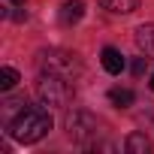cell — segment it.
I'll return each mask as SVG.
<instances>
[{
  "label": "cell",
  "instance_id": "cell-7",
  "mask_svg": "<svg viewBox=\"0 0 154 154\" xmlns=\"http://www.w3.org/2000/svg\"><path fill=\"white\" fill-rule=\"evenodd\" d=\"M133 39H136L139 51H145V54L154 57V24H142V27H136Z\"/></svg>",
  "mask_w": 154,
  "mask_h": 154
},
{
  "label": "cell",
  "instance_id": "cell-9",
  "mask_svg": "<svg viewBox=\"0 0 154 154\" xmlns=\"http://www.w3.org/2000/svg\"><path fill=\"white\" fill-rule=\"evenodd\" d=\"M97 3H100L103 9L115 12V15H127V12L139 9V0H97Z\"/></svg>",
  "mask_w": 154,
  "mask_h": 154
},
{
  "label": "cell",
  "instance_id": "cell-4",
  "mask_svg": "<svg viewBox=\"0 0 154 154\" xmlns=\"http://www.w3.org/2000/svg\"><path fill=\"white\" fill-rule=\"evenodd\" d=\"M63 127H66V136H69L72 142H79V145H91V142L100 136V121H97L91 112H85V109L66 112Z\"/></svg>",
  "mask_w": 154,
  "mask_h": 154
},
{
  "label": "cell",
  "instance_id": "cell-6",
  "mask_svg": "<svg viewBox=\"0 0 154 154\" xmlns=\"http://www.w3.org/2000/svg\"><path fill=\"white\" fill-rule=\"evenodd\" d=\"M82 15H85V3H82V0H66V3L60 6V21H63L66 27H69V24H79Z\"/></svg>",
  "mask_w": 154,
  "mask_h": 154
},
{
  "label": "cell",
  "instance_id": "cell-2",
  "mask_svg": "<svg viewBox=\"0 0 154 154\" xmlns=\"http://www.w3.org/2000/svg\"><path fill=\"white\" fill-rule=\"evenodd\" d=\"M36 97L48 109H66L72 103L75 91H72L69 79H63V75H57V72H42L39 82H36Z\"/></svg>",
  "mask_w": 154,
  "mask_h": 154
},
{
  "label": "cell",
  "instance_id": "cell-11",
  "mask_svg": "<svg viewBox=\"0 0 154 154\" xmlns=\"http://www.w3.org/2000/svg\"><path fill=\"white\" fill-rule=\"evenodd\" d=\"M27 109V100L24 97H9V100H3V118H6V124L18 115V112H24Z\"/></svg>",
  "mask_w": 154,
  "mask_h": 154
},
{
  "label": "cell",
  "instance_id": "cell-10",
  "mask_svg": "<svg viewBox=\"0 0 154 154\" xmlns=\"http://www.w3.org/2000/svg\"><path fill=\"white\" fill-rule=\"evenodd\" d=\"M109 100H112V106H118V109H130L133 100H136V94H133L130 88H112V91H109Z\"/></svg>",
  "mask_w": 154,
  "mask_h": 154
},
{
  "label": "cell",
  "instance_id": "cell-13",
  "mask_svg": "<svg viewBox=\"0 0 154 154\" xmlns=\"http://www.w3.org/2000/svg\"><path fill=\"white\" fill-rule=\"evenodd\" d=\"M3 18H12V21H27V12H24V9H3Z\"/></svg>",
  "mask_w": 154,
  "mask_h": 154
},
{
  "label": "cell",
  "instance_id": "cell-1",
  "mask_svg": "<svg viewBox=\"0 0 154 154\" xmlns=\"http://www.w3.org/2000/svg\"><path fill=\"white\" fill-rule=\"evenodd\" d=\"M48 130H51V115H48V109H42V106H27L24 112H18V115L9 121V136H12L15 142H24V145L39 142Z\"/></svg>",
  "mask_w": 154,
  "mask_h": 154
},
{
  "label": "cell",
  "instance_id": "cell-8",
  "mask_svg": "<svg viewBox=\"0 0 154 154\" xmlns=\"http://www.w3.org/2000/svg\"><path fill=\"white\" fill-rule=\"evenodd\" d=\"M124 151L127 154H148L151 151V139L145 133H130L127 142H124Z\"/></svg>",
  "mask_w": 154,
  "mask_h": 154
},
{
  "label": "cell",
  "instance_id": "cell-12",
  "mask_svg": "<svg viewBox=\"0 0 154 154\" xmlns=\"http://www.w3.org/2000/svg\"><path fill=\"white\" fill-rule=\"evenodd\" d=\"M18 85V69L15 66H0V91H12Z\"/></svg>",
  "mask_w": 154,
  "mask_h": 154
},
{
  "label": "cell",
  "instance_id": "cell-16",
  "mask_svg": "<svg viewBox=\"0 0 154 154\" xmlns=\"http://www.w3.org/2000/svg\"><path fill=\"white\" fill-rule=\"evenodd\" d=\"M148 85H151V91H154V72H151V82H148Z\"/></svg>",
  "mask_w": 154,
  "mask_h": 154
},
{
  "label": "cell",
  "instance_id": "cell-14",
  "mask_svg": "<svg viewBox=\"0 0 154 154\" xmlns=\"http://www.w3.org/2000/svg\"><path fill=\"white\" fill-rule=\"evenodd\" d=\"M145 66H148V60H145V57H136V60H133V75H142Z\"/></svg>",
  "mask_w": 154,
  "mask_h": 154
},
{
  "label": "cell",
  "instance_id": "cell-5",
  "mask_svg": "<svg viewBox=\"0 0 154 154\" xmlns=\"http://www.w3.org/2000/svg\"><path fill=\"white\" fill-rule=\"evenodd\" d=\"M100 60H103V69H106L109 75H121V69H124V54H121L118 48L106 45L103 54H100Z\"/></svg>",
  "mask_w": 154,
  "mask_h": 154
},
{
  "label": "cell",
  "instance_id": "cell-3",
  "mask_svg": "<svg viewBox=\"0 0 154 154\" xmlns=\"http://www.w3.org/2000/svg\"><path fill=\"white\" fill-rule=\"evenodd\" d=\"M39 66L42 72H57L63 79H75V75H82V60L75 51H66V48H48L39 54Z\"/></svg>",
  "mask_w": 154,
  "mask_h": 154
},
{
  "label": "cell",
  "instance_id": "cell-15",
  "mask_svg": "<svg viewBox=\"0 0 154 154\" xmlns=\"http://www.w3.org/2000/svg\"><path fill=\"white\" fill-rule=\"evenodd\" d=\"M9 3H12V6H24V3H27V0H9Z\"/></svg>",
  "mask_w": 154,
  "mask_h": 154
}]
</instances>
